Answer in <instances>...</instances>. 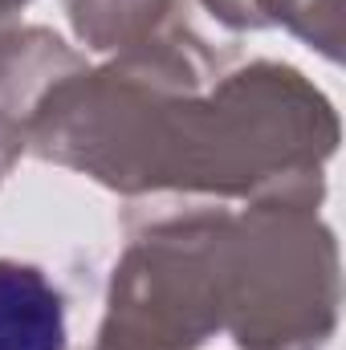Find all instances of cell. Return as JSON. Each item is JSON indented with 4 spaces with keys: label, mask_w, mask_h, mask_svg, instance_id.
Instances as JSON below:
<instances>
[{
    "label": "cell",
    "mask_w": 346,
    "mask_h": 350,
    "mask_svg": "<svg viewBox=\"0 0 346 350\" xmlns=\"http://www.w3.org/2000/svg\"><path fill=\"white\" fill-rule=\"evenodd\" d=\"M0 350H66V301L33 265L0 261Z\"/></svg>",
    "instance_id": "6da1fadb"
}]
</instances>
